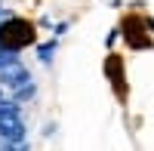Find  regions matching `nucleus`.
Returning <instances> with one entry per match:
<instances>
[{
  "label": "nucleus",
  "mask_w": 154,
  "mask_h": 151,
  "mask_svg": "<svg viewBox=\"0 0 154 151\" xmlns=\"http://www.w3.org/2000/svg\"><path fill=\"white\" fill-rule=\"evenodd\" d=\"M126 40H130L133 46H151L148 37H145V34H139V22H136V19L126 22Z\"/></svg>",
  "instance_id": "4"
},
{
  "label": "nucleus",
  "mask_w": 154,
  "mask_h": 151,
  "mask_svg": "<svg viewBox=\"0 0 154 151\" xmlns=\"http://www.w3.org/2000/svg\"><path fill=\"white\" fill-rule=\"evenodd\" d=\"M34 40V28L28 22H22V19H9L6 25H0V46L3 49H22V46H28Z\"/></svg>",
  "instance_id": "1"
},
{
  "label": "nucleus",
  "mask_w": 154,
  "mask_h": 151,
  "mask_svg": "<svg viewBox=\"0 0 154 151\" xmlns=\"http://www.w3.org/2000/svg\"><path fill=\"white\" fill-rule=\"evenodd\" d=\"M0 136L6 139V145H19L22 136H25V123L16 105L9 102H0Z\"/></svg>",
  "instance_id": "2"
},
{
  "label": "nucleus",
  "mask_w": 154,
  "mask_h": 151,
  "mask_svg": "<svg viewBox=\"0 0 154 151\" xmlns=\"http://www.w3.org/2000/svg\"><path fill=\"white\" fill-rule=\"evenodd\" d=\"M0 71H3V83L12 86V90H19V99H28V96L34 93V86L28 83L31 77H28V71L19 65V59H12V62H6V65H0Z\"/></svg>",
  "instance_id": "3"
}]
</instances>
